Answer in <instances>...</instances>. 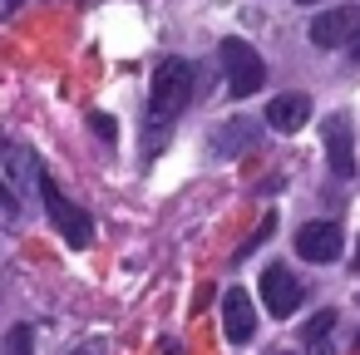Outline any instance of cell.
<instances>
[{"mask_svg": "<svg viewBox=\"0 0 360 355\" xmlns=\"http://www.w3.org/2000/svg\"><path fill=\"white\" fill-rule=\"evenodd\" d=\"M188 99H193V65L178 60V55L158 60L153 84H148V114H153V124H173L188 109Z\"/></svg>", "mask_w": 360, "mask_h": 355, "instance_id": "1", "label": "cell"}, {"mask_svg": "<svg viewBox=\"0 0 360 355\" xmlns=\"http://www.w3.org/2000/svg\"><path fill=\"white\" fill-rule=\"evenodd\" d=\"M222 70H227V94L232 99H252V94H262V84H266V65H262V55L247 45V40H222Z\"/></svg>", "mask_w": 360, "mask_h": 355, "instance_id": "2", "label": "cell"}, {"mask_svg": "<svg viewBox=\"0 0 360 355\" xmlns=\"http://www.w3.org/2000/svg\"><path fill=\"white\" fill-rule=\"evenodd\" d=\"M40 198H45V212H50V222L60 227V237L70 242V247H89L94 242V217L84 212V207H75L50 178H40Z\"/></svg>", "mask_w": 360, "mask_h": 355, "instance_id": "3", "label": "cell"}, {"mask_svg": "<svg viewBox=\"0 0 360 355\" xmlns=\"http://www.w3.org/2000/svg\"><path fill=\"white\" fill-rule=\"evenodd\" d=\"M321 143H326L330 173H335V178H355V129H350L345 114L321 119Z\"/></svg>", "mask_w": 360, "mask_h": 355, "instance_id": "4", "label": "cell"}, {"mask_svg": "<svg viewBox=\"0 0 360 355\" xmlns=\"http://www.w3.org/2000/svg\"><path fill=\"white\" fill-rule=\"evenodd\" d=\"M257 143H262V124H257V119H227L222 129H212L207 153H212L217 163H227V158H237V153H252Z\"/></svg>", "mask_w": 360, "mask_h": 355, "instance_id": "5", "label": "cell"}, {"mask_svg": "<svg viewBox=\"0 0 360 355\" xmlns=\"http://www.w3.org/2000/svg\"><path fill=\"white\" fill-rule=\"evenodd\" d=\"M296 252H301L306 262L326 266V262H335V257L345 252V237H340L335 222H306V227L296 232Z\"/></svg>", "mask_w": 360, "mask_h": 355, "instance_id": "6", "label": "cell"}, {"mask_svg": "<svg viewBox=\"0 0 360 355\" xmlns=\"http://www.w3.org/2000/svg\"><path fill=\"white\" fill-rule=\"evenodd\" d=\"M262 306L271 316H291L301 306V281L286 271V266H266L262 271Z\"/></svg>", "mask_w": 360, "mask_h": 355, "instance_id": "7", "label": "cell"}, {"mask_svg": "<svg viewBox=\"0 0 360 355\" xmlns=\"http://www.w3.org/2000/svg\"><path fill=\"white\" fill-rule=\"evenodd\" d=\"M222 335H227L232 345H247V340L257 335V311H252V296H247L242 286H232V291L222 296Z\"/></svg>", "mask_w": 360, "mask_h": 355, "instance_id": "8", "label": "cell"}, {"mask_svg": "<svg viewBox=\"0 0 360 355\" xmlns=\"http://www.w3.org/2000/svg\"><path fill=\"white\" fill-rule=\"evenodd\" d=\"M350 35H355V11H350V6L321 11V15L311 20V45H316V50H335V45H345Z\"/></svg>", "mask_w": 360, "mask_h": 355, "instance_id": "9", "label": "cell"}, {"mask_svg": "<svg viewBox=\"0 0 360 355\" xmlns=\"http://www.w3.org/2000/svg\"><path fill=\"white\" fill-rule=\"evenodd\" d=\"M262 119H266V129H276V134H296V129H306V119H311V99H306V94H276Z\"/></svg>", "mask_w": 360, "mask_h": 355, "instance_id": "10", "label": "cell"}, {"mask_svg": "<svg viewBox=\"0 0 360 355\" xmlns=\"http://www.w3.org/2000/svg\"><path fill=\"white\" fill-rule=\"evenodd\" d=\"M0 163H6L11 173H15V183L20 188H40V168H35V153L20 143V138H0Z\"/></svg>", "mask_w": 360, "mask_h": 355, "instance_id": "11", "label": "cell"}, {"mask_svg": "<svg viewBox=\"0 0 360 355\" xmlns=\"http://www.w3.org/2000/svg\"><path fill=\"white\" fill-rule=\"evenodd\" d=\"M271 232H276V212H266V217L257 222V232H252V237H247V242L237 247V257H252V252H257V247H262V242H266Z\"/></svg>", "mask_w": 360, "mask_h": 355, "instance_id": "12", "label": "cell"}, {"mask_svg": "<svg viewBox=\"0 0 360 355\" xmlns=\"http://www.w3.org/2000/svg\"><path fill=\"white\" fill-rule=\"evenodd\" d=\"M330 325H335V311H316V316L301 325V335L316 345V340H326V335H330Z\"/></svg>", "mask_w": 360, "mask_h": 355, "instance_id": "13", "label": "cell"}, {"mask_svg": "<svg viewBox=\"0 0 360 355\" xmlns=\"http://www.w3.org/2000/svg\"><path fill=\"white\" fill-rule=\"evenodd\" d=\"M6 350H11V355H30V325H15L11 340H6Z\"/></svg>", "mask_w": 360, "mask_h": 355, "instance_id": "14", "label": "cell"}, {"mask_svg": "<svg viewBox=\"0 0 360 355\" xmlns=\"http://www.w3.org/2000/svg\"><path fill=\"white\" fill-rule=\"evenodd\" d=\"M89 129H94L99 138H119V124H114L109 114H89Z\"/></svg>", "mask_w": 360, "mask_h": 355, "instance_id": "15", "label": "cell"}, {"mask_svg": "<svg viewBox=\"0 0 360 355\" xmlns=\"http://www.w3.org/2000/svg\"><path fill=\"white\" fill-rule=\"evenodd\" d=\"M99 350H104L99 340H94V345H75V355H99Z\"/></svg>", "mask_w": 360, "mask_h": 355, "instance_id": "16", "label": "cell"}, {"mask_svg": "<svg viewBox=\"0 0 360 355\" xmlns=\"http://www.w3.org/2000/svg\"><path fill=\"white\" fill-rule=\"evenodd\" d=\"M311 355H335V345H326V340H316V345H311Z\"/></svg>", "mask_w": 360, "mask_h": 355, "instance_id": "17", "label": "cell"}, {"mask_svg": "<svg viewBox=\"0 0 360 355\" xmlns=\"http://www.w3.org/2000/svg\"><path fill=\"white\" fill-rule=\"evenodd\" d=\"M350 55H355V65H360V25H355V35H350Z\"/></svg>", "mask_w": 360, "mask_h": 355, "instance_id": "18", "label": "cell"}, {"mask_svg": "<svg viewBox=\"0 0 360 355\" xmlns=\"http://www.w3.org/2000/svg\"><path fill=\"white\" fill-rule=\"evenodd\" d=\"M15 6H20V0H0V15H15Z\"/></svg>", "mask_w": 360, "mask_h": 355, "instance_id": "19", "label": "cell"}, {"mask_svg": "<svg viewBox=\"0 0 360 355\" xmlns=\"http://www.w3.org/2000/svg\"><path fill=\"white\" fill-rule=\"evenodd\" d=\"M163 355H183V345L178 340H163Z\"/></svg>", "mask_w": 360, "mask_h": 355, "instance_id": "20", "label": "cell"}, {"mask_svg": "<svg viewBox=\"0 0 360 355\" xmlns=\"http://www.w3.org/2000/svg\"><path fill=\"white\" fill-rule=\"evenodd\" d=\"M296 6H316V0H296Z\"/></svg>", "mask_w": 360, "mask_h": 355, "instance_id": "21", "label": "cell"}]
</instances>
